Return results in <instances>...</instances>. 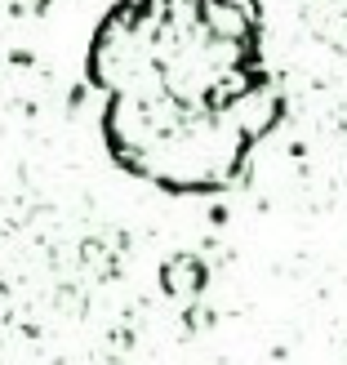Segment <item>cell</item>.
Instances as JSON below:
<instances>
[{"mask_svg": "<svg viewBox=\"0 0 347 365\" xmlns=\"http://www.w3.org/2000/svg\"><path fill=\"white\" fill-rule=\"evenodd\" d=\"M85 71L112 160L174 196L236 187L285 112L254 0H120Z\"/></svg>", "mask_w": 347, "mask_h": 365, "instance_id": "cell-1", "label": "cell"}]
</instances>
